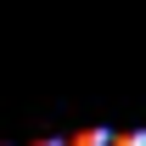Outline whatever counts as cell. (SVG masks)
<instances>
[{"label": "cell", "instance_id": "obj_1", "mask_svg": "<svg viewBox=\"0 0 146 146\" xmlns=\"http://www.w3.org/2000/svg\"><path fill=\"white\" fill-rule=\"evenodd\" d=\"M39 146H62V141H39Z\"/></svg>", "mask_w": 146, "mask_h": 146}]
</instances>
